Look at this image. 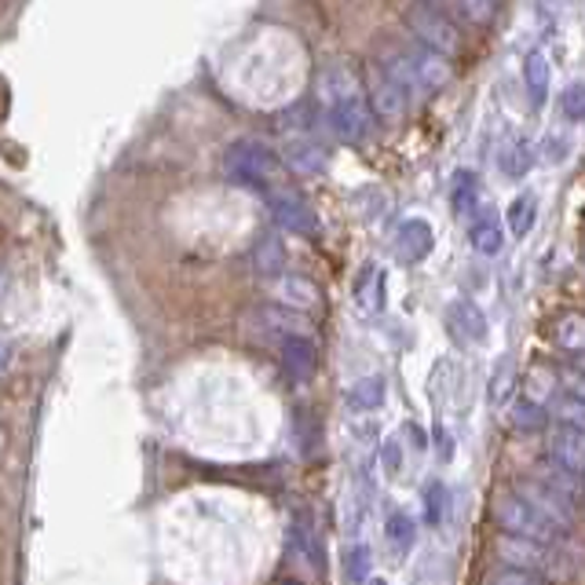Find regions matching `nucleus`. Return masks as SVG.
<instances>
[{
    "label": "nucleus",
    "mask_w": 585,
    "mask_h": 585,
    "mask_svg": "<svg viewBox=\"0 0 585 585\" xmlns=\"http://www.w3.org/2000/svg\"><path fill=\"white\" fill-rule=\"evenodd\" d=\"M373 59H378L406 92H439L451 81V59L417 45V40L389 37V40H381V51Z\"/></svg>",
    "instance_id": "f257e3e1"
},
{
    "label": "nucleus",
    "mask_w": 585,
    "mask_h": 585,
    "mask_svg": "<svg viewBox=\"0 0 585 585\" xmlns=\"http://www.w3.org/2000/svg\"><path fill=\"white\" fill-rule=\"evenodd\" d=\"M490 520H494V527L501 535L538 541V546H560V538H563V530L557 524H549L541 512H535L524 498L512 494V490L490 501Z\"/></svg>",
    "instance_id": "f03ea898"
},
{
    "label": "nucleus",
    "mask_w": 585,
    "mask_h": 585,
    "mask_svg": "<svg viewBox=\"0 0 585 585\" xmlns=\"http://www.w3.org/2000/svg\"><path fill=\"white\" fill-rule=\"evenodd\" d=\"M403 26L410 29V37L417 45L432 48L446 59L462 51V29H457V23L443 4H425V0L421 4H410L403 12Z\"/></svg>",
    "instance_id": "7ed1b4c3"
},
{
    "label": "nucleus",
    "mask_w": 585,
    "mask_h": 585,
    "mask_svg": "<svg viewBox=\"0 0 585 585\" xmlns=\"http://www.w3.org/2000/svg\"><path fill=\"white\" fill-rule=\"evenodd\" d=\"M278 172H282V154H275L260 140H235L224 151V176L235 183L271 187Z\"/></svg>",
    "instance_id": "20e7f679"
},
{
    "label": "nucleus",
    "mask_w": 585,
    "mask_h": 585,
    "mask_svg": "<svg viewBox=\"0 0 585 585\" xmlns=\"http://www.w3.org/2000/svg\"><path fill=\"white\" fill-rule=\"evenodd\" d=\"M366 103H370L373 118L403 121L406 107H410V92H406L378 59H370V67H366Z\"/></svg>",
    "instance_id": "39448f33"
},
{
    "label": "nucleus",
    "mask_w": 585,
    "mask_h": 585,
    "mask_svg": "<svg viewBox=\"0 0 585 585\" xmlns=\"http://www.w3.org/2000/svg\"><path fill=\"white\" fill-rule=\"evenodd\" d=\"M512 494L524 498L530 509L541 512V516H546L549 524H557L560 530L574 527V520H578V505H571L568 498L557 494V490H549L535 476H516V479H512Z\"/></svg>",
    "instance_id": "423d86ee"
},
{
    "label": "nucleus",
    "mask_w": 585,
    "mask_h": 585,
    "mask_svg": "<svg viewBox=\"0 0 585 585\" xmlns=\"http://www.w3.org/2000/svg\"><path fill=\"white\" fill-rule=\"evenodd\" d=\"M267 202H271V216L282 231L289 235H315L319 231V219H315V208L305 202V194L292 191V187H271L267 191Z\"/></svg>",
    "instance_id": "0eeeda50"
},
{
    "label": "nucleus",
    "mask_w": 585,
    "mask_h": 585,
    "mask_svg": "<svg viewBox=\"0 0 585 585\" xmlns=\"http://www.w3.org/2000/svg\"><path fill=\"white\" fill-rule=\"evenodd\" d=\"M249 326H253L260 337L275 341L278 348L286 341H297V337H311L305 315H297V311L289 308H278V305H264V308H253L249 311Z\"/></svg>",
    "instance_id": "6e6552de"
},
{
    "label": "nucleus",
    "mask_w": 585,
    "mask_h": 585,
    "mask_svg": "<svg viewBox=\"0 0 585 585\" xmlns=\"http://www.w3.org/2000/svg\"><path fill=\"white\" fill-rule=\"evenodd\" d=\"M267 297H271V305L289 308V311H297V315H305V311H315L322 305V289L308 275L267 278Z\"/></svg>",
    "instance_id": "1a4fd4ad"
},
{
    "label": "nucleus",
    "mask_w": 585,
    "mask_h": 585,
    "mask_svg": "<svg viewBox=\"0 0 585 585\" xmlns=\"http://www.w3.org/2000/svg\"><path fill=\"white\" fill-rule=\"evenodd\" d=\"M446 330L457 344H487L490 341V322L483 315V308L476 300L457 297L446 305Z\"/></svg>",
    "instance_id": "9d476101"
},
{
    "label": "nucleus",
    "mask_w": 585,
    "mask_h": 585,
    "mask_svg": "<svg viewBox=\"0 0 585 585\" xmlns=\"http://www.w3.org/2000/svg\"><path fill=\"white\" fill-rule=\"evenodd\" d=\"M326 121L341 143H362L366 135H370L373 114H370L366 96H359V99H348V103H341V107L326 110Z\"/></svg>",
    "instance_id": "9b49d317"
},
{
    "label": "nucleus",
    "mask_w": 585,
    "mask_h": 585,
    "mask_svg": "<svg viewBox=\"0 0 585 585\" xmlns=\"http://www.w3.org/2000/svg\"><path fill=\"white\" fill-rule=\"evenodd\" d=\"M435 249V231L432 224H428L425 216H410L399 224V231H395V256L403 260V264H421V260Z\"/></svg>",
    "instance_id": "f8f14e48"
},
{
    "label": "nucleus",
    "mask_w": 585,
    "mask_h": 585,
    "mask_svg": "<svg viewBox=\"0 0 585 585\" xmlns=\"http://www.w3.org/2000/svg\"><path fill=\"white\" fill-rule=\"evenodd\" d=\"M278 366H282V373H286L292 384H308L319 373V348H315V341H311V337L286 341L278 348Z\"/></svg>",
    "instance_id": "ddd939ff"
},
{
    "label": "nucleus",
    "mask_w": 585,
    "mask_h": 585,
    "mask_svg": "<svg viewBox=\"0 0 585 585\" xmlns=\"http://www.w3.org/2000/svg\"><path fill=\"white\" fill-rule=\"evenodd\" d=\"M549 462L568 468L574 476H585V432L571 425H557L549 432Z\"/></svg>",
    "instance_id": "4468645a"
},
{
    "label": "nucleus",
    "mask_w": 585,
    "mask_h": 585,
    "mask_svg": "<svg viewBox=\"0 0 585 585\" xmlns=\"http://www.w3.org/2000/svg\"><path fill=\"white\" fill-rule=\"evenodd\" d=\"M319 96L326 103V110L341 107V103H348V99H359L362 96L359 73L351 67H344V62H330V67H322L319 73Z\"/></svg>",
    "instance_id": "2eb2a0df"
},
{
    "label": "nucleus",
    "mask_w": 585,
    "mask_h": 585,
    "mask_svg": "<svg viewBox=\"0 0 585 585\" xmlns=\"http://www.w3.org/2000/svg\"><path fill=\"white\" fill-rule=\"evenodd\" d=\"M282 169H289L292 176H322L326 172V151L305 135V140H289L282 146Z\"/></svg>",
    "instance_id": "dca6fc26"
},
{
    "label": "nucleus",
    "mask_w": 585,
    "mask_h": 585,
    "mask_svg": "<svg viewBox=\"0 0 585 585\" xmlns=\"http://www.w3.org/2000/svg\"><path fill=\"white\" fill-rule=\"evenodd\" d=\"M384 300H389V275L378 264H366L362 275L355 278V305H359L366 315H381Z\"/></svg>",
    "instance_id": "f3484780"
},
{
    "label": "nucleus",
    "mask_w": 585,
    "mask_h": 585,
    "mask_svg": "<svg viewBox=\"0 0 585 585\" xmlns=\"http://www.w3.org/2000/svg\"><path fill=\"white\" fill-rule=\"evenodd\" d=\"M249 264H253L256 275H264L267 278H278V275H286V242L275 235V231H264L256 238V246H253V253H249Z\"/></svg>",
    "instance_id": "a211bd4d"
},
{
    "label": "nucleus",
    "mask_w": 585,
    "mask_h": 585,
    "mask_svg": "<svg viewBox=\"0 0 585 585\" xmlns=\"http://www.w3.org/2000/svg\"><path fill=\"white\" fill-rule=\"evenodd\" d=\"M468 246L483 256L501 253V246H505V227H501V216L494 208H483V213L473 219V227H468Z\"/></svg>",
    "instance_id": "6ab92c4d"
},
{
    "label": "nucleus",
    "mask_w": 585,
    "mask_h": 585,
    "mask_svg": "<svg viewBox=\"0 0 585 585\" xmlns=\"http://www.w3.org/2000/svg\"><path fill=\"white\" fill-rule=\"evenodd\" d=\"M530 476L541 479L549 490H557V494H563L571 501V505H582V498H585V487H582V476H574L568 473V468H560L557 462H538L535 468H530Z\"/></svg>",
    "instance_id": "aec40b11"
},
{
    "label": "nucleus",
    "mask_w": 585,
    "mask_h": 585,
    "mask_svg": "<svg viewBox=\"0 0 585 585\" xmlns=\"http://www.w3.org/2000/svg\"><path fill=\"white\" fill-rule=\"evenodd\" d=\"M384 399H389V384H384L381 373H370V378H359L344 395V403H348L351 414H373L381 410Z\"/></svg>",
    "instance_id": "412c9836"
},
{
    "label": "nucleus",
    "mask_w": 585,
    "mask_h": 585,
    "mask_svg": "<svg viewBox=\"0 0 585 585\" xmlns=\"http://www.w3.org/2000/svg\"><path fill=\"white\" fill-rule=\"evenodd\" d=\"M524 85H527V99L530 107L541 110L549 99V85H552V70H549V59L541 51H530L524 59Z\"/></svg>",
    "instance_id": "4be33fe9"
},
{
    "label": "nucleus",
    "mask_w": 585,
    "mask_h": 585,
    "mask_svg": "<svg viewBox=\"0 0 585 585\" xmlns=\"http://www.w3.org/2000/svg\"><path fill=\"white\" fill-rule=\"evenodd\" d=\"M414 541H417V524L406 512H389V520H384V546L392 549V557L395 560H406L410 557V549H414Z\"/></svg>",
    "instance_id": "5701e85b"
},
{
    "label": "nucleus",
    "mask_w": 585,
    "mask_h": 585,
    "mask_svg": "<svg viewBox=\"0 0 585 585\" xmlns=\"http://www.w3.org/2000/svg\"><path fill=\"white\" fill-rule=\"evenodd\" d=\"M530 165H535V143L524 140V135H516L512 143L501 146L498 169L505 180H524V176L530 172Z\"/></svg>",
    "instance_id": "b1692460"
},
{
    "label": "nucleus",
    "mask_w": 585,
    "mask_h": 585,
    "mask_svg": "<svg viewBox=\"0 0 585 585\" xmlns=\"http://www.w3.org/2000/svg\"><path fill=\"white\" fill-rule=\"evenodd\" d=\"M552 341H557L560 351H571L574 359H582L585 355V315H578V311L560 315L552 322Z\"/></svg>",
    "instance_id": "393cba45"
},
{
    "label": "nucleus",
    "mask_w": 585,
    "mask_h": 585,
    "mask_svg": "<svg viewBox=\"0 0 585 585\" xmlns=\"http://www.w3.org/2000/svg\"><path fill=\"white\" fill-rule=\"evenodd\" d=\"M446 198H451V208L457 216L473 213L479 205V176L473 169H457L451 176V187H446Z\"/></svg>",
    "instance_id": "a878e982"
},
{
    "label": "nucleus",
    "mask_w": 585,
    "mask_h": 585,
    "mask_svg": "<svg viewBox=\"0 0 585 585\" xmlns=\"http://www.w3.org/2000/svg\"><path fill=\"white\" fill-rule=\"evenodd\" d=\"M451 19L454 23H465V26H476V29H483L494 23V15H498V4L494 0H454L451 8Z\"/></svg>",
    "instance_id": "bb28decb"
},
{
    "label": "nucleus",
    "mask_w": 585,
    "mask_h": 585,
    "mask_svg": "<svg viewBox=\"0 0 585 585\" xmlns=\"http://www.w3.org/2000/svg\"><path fill=\"white\" fill-rule=\"evenodd\" d=\"M538 219V198L535 194H516L505 208V224L516 238H524Z\"/></svg>",
    "instance_id": "cd10ccee"
},
{
    "label": "nucleus",
    "mask_w": 585,
    "mask_h": 585,
    "mask_svg": "<svg viewBox=\"0 0 585 585\" xmlns=\"http://www.w3.org/2000/svg\"><path fill=\"white\" fill-rule=\"evenodd\" d=\"M370 568H373L370 546H366V541H359V546H348V552H344V578H348V585H366V582H370L373 578Z\"/></svg>",
    "instance_id": "c85d7f7f"
},
{
    "label": "nucleus",
    "mask_w": 585,
    "mask_h": 585,
    "mask_svg": "<svg viewBox=\"0 0 585 585\" xmlns=\"http://www.w3.org/2000/svg\"><path fill=\"white\" fill-rule=\"evenodd\" d=\"M446 512H451V494H446V487L439 483V479H432V483L425 487V524L443 527Z\"/></svg>",
    "instance_id": "c756f323"
},
{
    "label": "nucleus",
    "mask_w": 585,
    "mask_h": 585,
    "mask_svg": "<svg viewBox=\"0 0 585 585\" xmlns=\"http://www.w3.org/2000/svg\"><path fill=\"white\" fill-rule=\"evenodd\" d=\"M509 417H512V425H516L520 432H541V428L549 425V410H546V406H538V403H530V399H520L509 410Z\"/></svg>",
    "instance_id": "7c9ffc66"
},
{
    "label": "nucleus",
    "mask_w": 585,
    "mask_h": 585,
    "mask_svg": "<svg viewBox=\"0 0 585 585\" xmlns=\"http://www.w3.org/2000/svg\"><path fill=\"white\" fill-rule=\"evenodd\" d=\"M527 399L530 403H538V406H546L549 403V395L557 392V373H552V366L546 362H538L535 370L527 373Z\"/></svg>",
    "instance_id": "2f4dec72"
},
{
    "label": "nucleus",
    "mask_w": 585,
    "mask_h": 585,
    "mask_svg": "<svg viewBox=\"0 0 585 585\" xmlns=\"http://www.w3.org/2000/svg\"><path fill=\"white\" fill-rule=\"evenodd\" d=\"M560 114L568 121H585V81H574L560 92Z\"/></svg>",
    "instance_id": "473e14b6"
},
{
    "label": "nucleus",
    "mask_w": 585,
    "mask_h": 585,
    "mask_svg": "<svg viewBox=\"0 0 585 585\" xmlns=\"http://www.w3.org/2000/svg\"><path fill=\"white\" fill-rule=\"evenodd\" d=\"M278 124L286 132H292V140H305L308 129H311V107H308V103H297V107L282 110L278 114Z\"/></svg>",
    "instance_id": "72a5a7b5"
},
{
    "label": "nucleus",
    "mask_w": 585,
    "mask_h": 585,
    "mask_svg": "<svg viewBox=\"0 0 585 585\" xmlns=\"http://www.w3.org/2000/svg\"><path fill=\"white\" fill-rule=\"evenodd\" d=\"M483 585H552L546 582L541 574H527V571H512V568H498V571H490Z\"/></svg>",
    "instance_id": "f704fd0d"
},
{
    "label": "nucleus",
    "mask_w": 585,
    "mask_h": 585,
    "mask_svg": "<svg viewBox=\"0 0 585 585\" xmlns=\"http://www.w3.org/2000/svg\"><path fill=\"white\" fill-rule=\"evenodd\" d=\"M509 392H512V359H501L494 366V381H490V403L501 406Z\"/></svg>",
    "instance_id": "c9c22d12"
},
{
    "label": "nucleus",
    "mask_w": 585,
    "mask_h": 585,
    "mask_svg": "<svg viewBox=\"0 0 585 585\" xmlns=\"http://www.w3.org/2000/svg\"><path fill=\"white\" fill-rule=\"evenodd\" d=\"M381 468H384V473H389L392 479L403 473V446H399V439H395V435H389V439L381 443Z\"/></svg>",
    "instance_id": "e433bc0d"
},
{
    "label": "nucleus",
    "mask_w": 585,
    "mask_h": 585,
    "mask_svg": "<svg viewBox=\"0 0 585 585\" xmlns=\"http://www.w3.org/2000/svg\"><path fill=\"white\" fill-rule=\"evenodd\" d=\"M557 414H560V425H571V428H582L585 432V403H578V399H560L557 403Z\"/></svg>",
    "instance_id": "4c0bfd02"
},
{
    "label": "nucleus",
    "mask_w": 585,
    "mask_h": 585,
    "mask_svg": "<svg viewBox=\"0 0 585 585\" xmlns=\"http://www.w3.org/2000/svg\"><path fill=\"white\" fill-rule=\"evenodd\" d=\"M435 446H439V462H451V457H454V435L446 432V428H439V432H435Z\"/></svg>",
    "instance_id": "58836bf2"
},
{
    "label": "nucleus",
    "mask_w": 585,
    "mask_h": 585,
    "mask_svg": "<svg viewBox=\"0 0 585 585\" xmlns=\"http://www.w3.org/2000/svg\"><path fill=\"white\" fill-rule=\"evenodd\" d=\"M403 428H406V435H410V446H414V451H428V432H425L421 425H417V421H406Z\"/></svg>",
    "instance_id": "ea45409f"
},
{
    "label": "nucleus",
    "mask_w": 585,
    "mask_h": 585,
    "mask_svg": "<svg viewBox=\"0 0 585 585\" xmlns=\"http://www.w3.org/2000/svg\"><path fill=\"white\" fill-rule=\"evenodd\" d=\"M568 395H571V399L585 403V373H574V378L568 381Z\"/></svg>",
    "instance_id": "a19ab883"
},
{
    "label": "nucleus",
    "mask_w": 585,
    "mask_h": 585,
    "mask_svg": "<svg viewBox=\"0 0 585 585\" xmlns=\"http://www.w3.org/2000/svg\"><path fill=\"white\" fill-rule=\"evenodd\" d=\"M8 366H12V344H8L4 337H0V373H4Z\"/></svg>",
    "instance_id": "79ce46f5"
},
{
    "label": "nucleus",
    "mask_w": 585,
    "mask_h": 585,
    "mask_svg": "<svg viewBox=\"0 0 585 585\" xmlns=\"http://www.w3.org/2000/svg\"><path fill=\"white\" fill-rule=\"evenodd\" d=\"M366 585H389V578H370V582H366Z\"/></svg>",
    "instance_id": "37998d69"
},
{
    "label": "nucleus",
    "mask_w": 585,
    "mask_h": 585,
    "mask_svg": "<svg viewBox=\"0 0 585 585\" xmlns=\"http://www.w3.org/2000/svg\"><path fill=\"white\" fill-rule=\"evenodd\" d=\"M574 362H578V373H585V355H582V359H574Z\"/></svg>",
    "instance_id": "c03bdc74"
},
{
    "label": "nucleus",
    "mask_w": 585,
    "mask_h": 585,
    "mask_svg": "<svg viewBox=\"0 0 585 585\" xmlns=\"http://www.w3.org/2000/svg\"><path fill=\"white\" fill-rule=\"evenodd\" d=\"M0 286H4V275H0Z\"/></svg>",
    "instance_id": "a18cd8bd"
}]
</instances>
